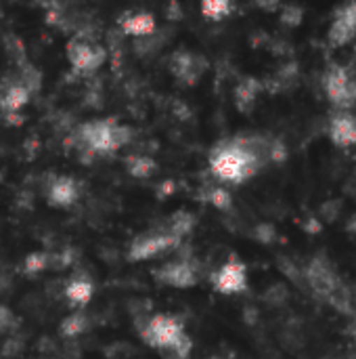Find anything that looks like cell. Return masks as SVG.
<instances>
[{"label":"cell","mask_w":356,"mask_h":359,"mask_svg":"<svg viewBox=\"0 0 356 359\" xmlns=\"http://www.w3.org/2000/svg\"><path fill=\"white\" fill-rule=\"evenodd\" d=\"M346 229H348L350 233H356V215L350 219V223H348V227H346Z\"/></svg>","instance_id":"cell-34"},{"label":"cell","mask_w":356,"mask_h":359,"mask_svg":"<svg viewBox=\"0 0 356 359\" xmlns=\"http://www.w3.org/2000/svg\"><path fill=\"white\" fill-rule=\"evenodd\" d=\"M302 17H304V11H302L300 6L290 4V6H283V8H281V23H285V25H290V27L300 25V23H302Z\"/></svg>","instance_id":"cell-28"},{"label":"cell","mask_w":356,"mask_h":359,"mask_svg":"<svg viewBox=\"0 0 356 359\" xmlns=\"http://www.w3.org/2000/svg\"><path fill=\"white\" fill-rule=\"evenodd\" d=\"M52 269V252H44V250H38V252H29L25 259H23V265H21V273L27 276V278H36L44 271Z\"/></svg>","instance_id":"cell-21"},{"label":"cell","mask_w":356,"mask_h":359,"mask_svg":"<svg viewBox=\"0 0 356 359\" xmlns=\"http://www.w3.org/2000/svg\"><path fill=\"white\" fill-rule=\"evenodd\" d=\"M134 137V130L115 118L90 120L76 128L71 141L80 151H88L92 156H111L118 149L126 147Z\"/></svg>","instance_id":"cell-3"},{"label":"cell","mask_w":356,"mask_h":359,"mask_svg":"<svg viewBox=\"0 0 356 359\" xmlns=\"http://www.w3.org/2000/svg\"><path fill=\"white\" fill-rule=\"evenodd\" d=\"M67 59L76 74L90 76L107 61V48L90 36H71L67 42Z\"/></svg>","instance_id":"cell-4"},{"label":"cell","mask_w":356,"mask_h":359,"mask_svg":"<svg viewBox=\"0 0 356 359\" xmlns=\"http://www.w3.org/2000/svg\"><path fill=\"white\" fill-rule=\"evenodd\" d=\"M180 240L172 238L170 233L162 231L159 227L151 229V231H145V233H138L130 246H128V252H126V259L130 263H143V261H149V259H155L168 250H176L180 248Z\"/></svg>","instance_id":"cell-5"},{"label":"cell","mask_w":356,"mask_h":359,"mask_svg":"<svg viewBox=\"0 0 356 359\" xmlns=\"http://www.w3.org/2000/svg\"><path fill=\"white\" fill-rule=\"evenodd\" d=\"M340 212H342V202H338V200H329L321 206V217L329 223H334Z\"/></svg>","instance_id":"cell-30"},{"label":"cell","mask_w":356,"mask_h":359,"mask_svg":"<svg viewBox=\"0 0 356 359\" xmlns=\"http://www.w3.org/2000/svg\"><path fill=\"white\" fill-rule=\"evenodd\" d=\"M153 280L170 288H195L201 280V265L193 257L174 259L157 269H153Z\"/></svg>","instance_id":"cell-6"},{"label":"cell","mask_w":356,"mask_h":359,"mask_svg":"<svg viewBox=\"0 0 356 359\" xmlns=\"http://www.w3.org/2000/svg\"><path fill=\"white\" fill-rule=\"evenodd\" d=\"M204 200H206L208 204H212L214 208H218V210H231V208H233V196H231L229 189L222 187V185L206 187Z\"/></svg>","instance_id":"cell-24"},{"label":"cell","mask_w":356,"mask_h":359,"mask_svg":"<svg viewBox=\"0 0 356 359\" xmlns=\"http://www.w3.org/2000/svg\"><path fill=\"white\" fill-rule=\"evenodd\" d=\"M4 48H6L8 57L17 63V67H19V65H23V63L27 61V57H25V48H23V42H21V38H17L15 34H6V36H4Z\"/></svg>","instance_id":"cell-27"},{"label":"cell","mask_w":356,"mask_h":359,"mask_svg":"<svg viewBox=\"0 0 356 359\" xmlns=\"http://www.w3.org/2000/svg\"><path fill=\"white\" fill-rule=\"evenodd\" d=\"M287 297H290V292H287V288H285L283 284L271 286V290L264 294V299H266L271 305H283V303L287 301Z\"/></svg>","instance_id":"cell-29"},{"label":"cell","mask_w":356,"mask_h":359,"mask_svg":"<svg viewBox=\"0 0 356 359\" xmlns=\"http://www.w3.org/2000/svg\"><path fill=\"white\" fill-rule=\"evenodd\" d=\"M13 324H15L13 313L8 311V307H2V305H0V332H6Z\"/></svg>","instance_id":"cell-33"},{"label":"cell","mask_w":356,"mask_h":359,"mask_svg":"<svg viewBox=\"0 0 356 359\" xmlns=\"http://www.w3.org/2000/svg\"><path fill=\"white\" fill-rule=\"evenodd\" d=\"M356 36V2H350L346 6H342L336 17L334 23L327 32V40L332 46H346L348 42H353Z\"/></svg>","instance_id":"cell-13"},{"label":"cell","mask_w":356,"mask_h":359,"mask_svg":"<svg viewBox=\"0 0 356 359\" xmlns=\"http://www.w3.org/2000/svg\"><path fill=\"white\" fill-rule=\"evenodd\" d=\"M17 78L21 80V84L34 95V93H38L40 90V86H42V74H40V69H36L31 63H23V65H19L17 67Z\"/></svg>","instance_id":"cell-25"},{"label":"cell","mask_w":356,"mask_h":359,"mask_svg":"<svg viewBox=\"0 0 356 359\" xmlns=\"http://www.w3.org/2000/svg\"><path fill=\"white\" fill-rule=\"evenodd\" d=\"M118 25L120 29L138 40V38H145V36H151L155 29H157V21H155V15L149 13V11H126L120 19H118Z\"/></svg>","instance_id":"cell-15"},{"label":"cell","mask_w":356,"mask_h":359,"mask_svg":"<svg viewBox=\"0 0 356 359\" xmlns=\"http://www.w3.org/2000/svg\"><path fill=\"white\" fill-rule=\"evenodd\" d=\"M44 196H46L48 206L65 210V208H71L73 204H78V200L82 196V185H80V181H76L69 175H55L44 185Z\"/></svg>","instance_id":"cell-10"},{"label":"cell","mask_w":356,"mask_h":359,"mask_svg":"<svg viewBox=\"0 0 356 359\" xmlns=\"http://www.w3.org/2000/svg\"><path fill=\"white\" fill-rule=\"evenodd\" d=\"M256 233H258L256 238H258L262 244L275 242V227H273V225H266V223H264V225H260V227L256 229Z\"/></svg>","instance_id":"cell-32"},{"label":"cell","mask_w":356,"mask_h":359,"mask_svg":"<svg viewBox=\"0 0 356 359\" xmlns=\"http://www.w3.org/2000/svg\"><path fill=\"white\" fill-rule=\"evenodd\" d=\"M273 137L239 135L225 139L210 151V170L220 183H245L271 162Z\"/></svg>","instance_id":"cell-1"},{"label":"cell","mask_w":356,"mask_h":359,"mask_svg":"<svg viewBox=\"0 0 356 359\" xmlns=\"http://www.w3.org/2000/svg\"><path fill=\"white\" fill-rule=\"evenodd\" d=\"M206 69H208V61H206V57H201L197 53L176 50L170 57V72H172V76L178 82L187 84V86H193L204 76Z\"/></svg>","instance_id":"cell-11"},{"label":"cell","mask_w":356,"mask_h":359,"mask_svg":"<svg viewBox=\"0 0 356 359\" xmlns=\"http://www.w3.org/2000/svg\"><path fill=\"white\" fill-rule=\"evenodd\" d=\"M90 330V318L86 311H73L65 316L59 324V334L63 339H78Z\"/></svg>","instance_id":"cell-19"},{"label":"cell","mask_w":356,"mask_h":359,"mask_svg":"<svg viewBox=\"0 0 356 359\" xmlns=\"http://www.w3.org/2000/svg\"><path fill=\"white\" fill-rule=\"evenodd\" d=\"M210 282L220 294H241L248 290V267L239 259H231L210 273Z\"/></svg>","instance_id":"cell-9"},{"label":"cell","mask_w":356,"mask_h":359,"mask_svg":"<svg viewBox=\"0 0 356 359\" xmlns=\"http://www.w3.org/2000/svg\"><path fill=\"white\" fill-rule=\"evenodd\" d=\"M233 11H235V4L229 0H206V2H201V15L210 21L227 19Z\"/></svg>","instance_id":"cell-23"},{"label":"cell","mask_w":356,"mask_h":359,"mask_svg":"<svg viewBox=\"0 0 356 359\" xmlns=\"http://www.w3.org/2000/svg\"><path fill=\"white\" fill-rule=\"evenodd\" d=\"M195 225H197V219H195V215L193 212H187V210H176L174 215H170L168 219H166V223L164 225H159V229L162 231H166V233H170L172 238H176V240H185L193 229H195Z\"/></svg>","instance_id":"cell-18"},{"label":"cell","mask_w":356,"mask_h":359,"mask_svg":"<svg viewBox=\"0 0 356 359\" xmlns=\"http://www.w3.org/2000/svg\"><path fill=\"white\" fill-rule=\"evenodd\" d=\"M94 297V282L88 273H73L65 282V301L73 311H84V307Z\"/></svg>","instance_id":"cell-14"},{"label":"cell","mask_w":356,"mask_h":359,"mask_svg":"<svg viewBox=\"0 0 356 359\" xmlns=\"http://www.w3.org/2000/svg\"><path fill=\"white\" fill-rule=\"evenodd\" d=\"M124 166H126V172L134 179H149L157 172V162L145 154H130L124 160Z\"/></svg>","instance_id":"cell-20"},{"label":"cell","mask_w":356,"mask_h":359,"mask_svg":"<svg viewBox=\"0 0 356 359\" xmlns=\"http://www.w3.org/2000/svg\"><path fill=\"white\" fill-rule=\"evenodd\" d=\"M31 99V93L21 84L17 74L2 78L0 82V111L4 116H17Z\"/></svg>","instance_id":"cell-12"},{"label":"cell","mask_w":356,"mask_h":359,"mask_svg":"<svg viewBox=\"0 0 356 359\" xmlns=\"http://www.w3.org/2000/svg\"><path fill=\"white\" fill-rule=\"evenodd\" d=\"M279 265H281V271H283L292 282H302V273L298 271V267H296L292 261H287V259H279Z\"/></svg>","instance_id":"cell-31"},{"label":"cell","mask_w":356,"mask_h":359,"mask_svg":"<svg viewBox=\"0 0 356 359\" xmlns=\"http://www.w3.org/2000/svg\"><path fill=\"white\" fill-rule=\"evenodd\" d=\"M136 330L141 341L164 359H189L193 351V341L178 316L153 313L136 318Z\"/></svg>","instance_id":"cell-2"},{"label":"cell","mask_w":356,"mask_h":359,"mask_svg":"<svg viewBox=\"0 0 356 359\" xmlns=\"http://www.w3.org/2000/svg\"><path fill=\"white\" fill-rule=\"evenodd\" d=\"M323 88L327 99L340 109H348L356 103V80L342 65H334L325 72Z\"/></svg>","instance_id":"cell-7"},{"label":"cell","mask_w":356,"mask_h":359,"mask_svg":"<svg viewBox=\"0 0 356 359\" xmlns=\"http://www.w3.org/2000/svg\"><path fill=\"white\" fill-rule=\"evenodd\" d=\"M327 301H329V305L336 309V311H340L342 316H350L353 313V294H350V290L340 282L338 284V288L327 297Z\"/></svg>","instance_id":"cell-26"},{"label":"cell","mask_w":356,"mask_h":359,"mask_svg":"<svg viewBox=\"0 0 356 359\" xmlns=\"http://www.w3.org/2000/svg\"><path fill=\"white\" fill-rule=\"evenodd\" d=\"M166 40H168L166 32H162V29L157 27L151 36H145V38L134 40V53L141 55V57H151V55H155L157 50H162V46L166 44Z\"/></svg>","instance_id":"cell-22"},{"label":"cell","mask_w":356,"mask_h":359,"mask_svg":"<svg viewBox=\"0 0 356 359\" xmlns=\"http://www.w3.org/2000/svg\"><path fill=\"white\" fill-rule=\"evenodd\" d=\"M304 280H306V284L313 288V292H315L317 297L325 299V301H327V297L338 288V284L342 282L340 276H338V271L334 269L332 261H329L325 255H317V257L308 263V267L304 269Z\"/></svg>","instance_id":"cell-8"},{"label":"cell","mask_w":356,"mask_h":359,"mask_svg":"<svg viewBox=\"0 0 356 359\" xmlns=\"http://www.w3.org/2000/svg\"><path fill=\"white\" fill-rule=\"evenodd\" d=\"M329 139L338 147L356 145V118L350 114H338L329 122Z\"/></svg>","instance_id":"cell-16"},{"label":"cell","mask_w":356,"mask_h":359,"mask_svg":"<svg viewBox=\"0 0 356 359\" xmlns=\"http://www.w3.org/2000/svg\"><path fill=\"white\" fill-rule=\"evenodd\" d=\"M264 88V84L258 78H243L237 86H235V105L239 111L250 114L256 105L258 93Z\"/></svg>","instance_id":"cell-17"}]
</instances>
